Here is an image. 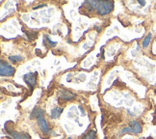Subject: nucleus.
<instances>
[{"label": "nucleus", "mask_w": 156, "mask_h": 139, "mask_svg": "<svg viewBox=\"0 0 156 139\" xmlns=\"http://www.w3.org/2000/svg\"><path fill=\"white\" fill-rule=\"evenodd\" d=\"M44 111L41 109V108L36 107L35 109L32 111V113H31V119H34V118L38 119V118L44 116Z\"/></svg>", "instance_id": "6e6552de"}, {"label": "nucleus", "mask_w": 156, "mask_h": 139, "mask_svg": "<svg viewBox=\"0 0 156 139\" xmlns=\"http://www.w3.org/2000/svg\"><path fill=\"white\" fill-rule=\"evenodd\" d=\"M151 34L149 33L147 37L145 38V40L143 41V44H142V46H143V47H147L148 45H149V43H151Z\"/></svg>", "instance_id": "f8f14e48"}, {"label": "nucleus", "mask_w": 156, "mask_h": 139, "mask_svg": "<svg viewBox=\"0 0 156 139\" xmlns=\"http://www.w3.org/2000/svg\"><path fill=\"white\" fill-rule=\"evenodd\" d=\"M9 60L13 63H17L22 60V57L20 55H13V56H9Z\"/></svg>", "instance_id": "ddd939ff"}, {"label": "nucleus", "mask_w": 156, "mask_h": 139, "mask_svg": "<svg viewBox=\"0 0 156 139\" xmlns=\"http://www.w3.org/2000/svg\"><path fill=\"white\" fill-rule=\"evenodd\" d=\"M82 139H97V132L95 130H90L82 137Z\"/></svg>", "instance_id": "9b49d317"}, {"label": "nucleus", "mask_w": 156, "mask_h": 139, "mask_svg": "<svg viewBox=\"0 0 156 139\" xmlns=\"http://www.w3.org/2000/svg\"><path fill=\"white\" fill-rule=\"evenodd\" d=\"M58 95H59V98L64 101H71L76 97L75 94L71 93L69 91H67V90H60Z\"/></svg>", "instance_id": "39448f33"}, {"label": "nucleus", "mask_w": 156, "mask_h": 139, "mask_svg": "<svg viewBox=\"0 0 156 139\" xmlns=\"http://www.w3.org/2000/svg\"><path fill=\"white\" fill-rule=\"evenodd\" d=\"M132 134V130L130 126H126L121 130V134Z\"/></svg>", "instance_id": "4468645a"}, {"label": "nucleus", "mask_w": 156, "mask_h": 139, "mask_svg": "<svg viewBox=\"0 0 156 139\" xmlns=\"http://www.w3.org/2000/svg\"><path fill=\"white\" fill-rule=\"evenodd\" d=\"M114 8V2L112 1H98L97 4V12L100 16H105L110 14Z\"/></svg>", "instance_id": "f257e3e1"}, {"label": "nucleus", "mask_w": 156, "mask_h": 139, "mask_svg": "<svg viewBox=\"0 0 156 139\" xmlns=\"http://www.w3.org/2000/svg\"><path fill=\"white\" fill-rule=\"evenodd\" d=\"M44 39L45 40H44V45L46 46V47H53V46H55L56 45H57V43L56 42H53V41H51V39L49 38V36L48 35H44Z\"/></svg>", "instance_id": "1a4fd4ad"}, {"label": "nucleus", "mask_w": 156, "mask_h": 139, "mask_svg": "<svg viewBox=\"0 0 156 139\" xmlns=\"http://www.w3.org/2000/svg\"><path fill=\"white\" fill-rule=\"evenodd\" d=\"M23 79L28 86L33 88L37 83V72H28L23 76Z\"/></svg>", "instance_id": "7ed1b4c3"}, {"label": "nucleus", "mask_w": 156, "mask_h": 139, "mask_svg": "<svg viewBox=\"0 0 156 139\" xmlns=\"http://www.w3.org/2000/svg\"><path fill=\"white\" fill-rule=\"evenodd\" d=\"M15 68L11 65L6 64L4 61H1V67H0V75L2 76H12L15 74Z\"/></svg>", "instance_id": "f03ea898"}, {"label": "nucleus", "mask_w": 156, "mask_h": 139, "mask_svg": "<svg viewBox=\"0 0 156 139\" xmlns=\"http://www.w3.org/2000/svg\"><path fill=\"white\" fill-rule=\"evenodd\" d=\"M7 131L12 135L14 139H31V136H30L28 134H25V132H16L11 130H7Z\"/></svg>", "instance_id": "423d86ee"}, {"label": "nucleus", "mask_w": 156, "mask_h": 139, "mask_svg": "<svg viewBox=\"0 0 156 139\" xmlns=\"http://www.w3.org/2000/svg\"><path fill=\"white\" fill-rule=\"evenodd\" d=\"M63 112V108L61 107H54L53 109L51 110V113H50V115H51V118L52 119H56L58 118L60 115H61V113Z\"/></svg>", "instance_id": "9d476101"}, {"label": "nucleus", "mask_w": 156, "mask_h": 139, "mask_svg": "<svg viewBox=\"0 0 156 139\" xmlns=\"http://www.w3.org/2000/svg\"><path fill=\"white\" fill-rule=\"evenodd\" d=\"M68 139H73V138H71V137H69V138H68Z\"/></svg>", "instance_id": "dca6fc26"}, {"label": "nucleus", "mask_w": 156, "mask_h": 139, "mask_svg": "<svg viewBox=\"0 0 156 139\" xmlns=\"http://www.w3.org/2000/svg\"><path fill=\"white\" fill-rule=\"evenodd\" d=\"M129 126L132 130V134H141L143 130L141 124L139 122H137V121H132Z\"/></svg>", "instance_id": "0eeeda50"}, {"label": "nucleus", "mask_w": 156, "mask_h": 139, "mask_svg": "<svg viewBox=\"0 0 156 139\" xmlns=\"http://www.w3.org/2000/svg\"><path fill=\"white\" fill-rule=\"evenodd\" d=\"M37 123L39 126V129L41 130V131L43 132L44 134H48L50 132V129H49V126L47 124L46 120L44 118V116H41L40 118L37 119Z\"/></svg>", "instance_id": "20e7f679"}, {"label": "nucleus", "mask_w": 156, "mask_h": 139, "mask_svg": "<svg viewBox=\"0 0 156 139\" xmlns=\"http://www.w3.org/2000/svg\"><path fill=\"white\" fill-rule=\"evenodd\" d=\"M138 3H139L140 5H142V6H145L146 5V2L143 1V0H139V1H138Z\"/></svg>", "instance_id": "2eb2a0df"}]
</instances>
